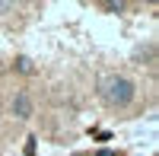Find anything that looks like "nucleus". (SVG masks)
Here are the masks:
<instances>
[{
	"label": "nucleus",
	"instance_id": "nucleus-4",
	"mask_svg": "<svg viewBox=\"0 0 159 156\" xmlns=\"http://www.w3.org/2000/svg\"><path fill=\"white\" fill-rule=\"evenodd\" d=\"M10 10H16V3H7V0H0V16H3V13H10Z\"/></svg>",
	"mask_w": 159,
	"mask_h": 156
},
{
	"label": "nucleus",
	"instance_id": "nucleus-3",
	"mask_svg": "<svg viewBox=\"0 0 159 156\" xmlns=\"http://www.w3.org/2000/svg\"><path fill=\"white\" fill-rule=\"evenodd\" d=\"M16 67H19L22 73H32V70H35V67H32V61H29V57H19V61H16Z\"/></svg>",
	"mask_w": 159,
	"mask_h": 156
},
{
	"label": "nucleus",
	"instance_id": "nucleus-1",
	"mask_svg": "<svg viewBox=\"0 0 159 156\" xmlns=\"http://www.w3.org/2000/svg\"><path fill=\"white\" fill-rule=\"evenodd\" d=\"M102 96H105V102H108V105H115V108H127L130 102L137 99V83L130 80V76H108V80H105Z\"/></svg>",
	"mask_w": 159,
	"mask_h": 156
},
{
	"label": "nucleus",
	"instance_id": "nucleus-2",
	"mask_svg": "<svg viewBox=\"0 0 159 156\" xmlns=\"http://www.w3.org/2000/svg\"><path fill=\"white\" fill-rule=\"evenodd\" d=\"M10 115H13V118H19V121H29L32 115H35V102H32V96L25 93V89H19V93L13 96V102H10Z\"/></svg>",
	"mask_w": 159,
	"mask_h": 156
}]
</instances>
